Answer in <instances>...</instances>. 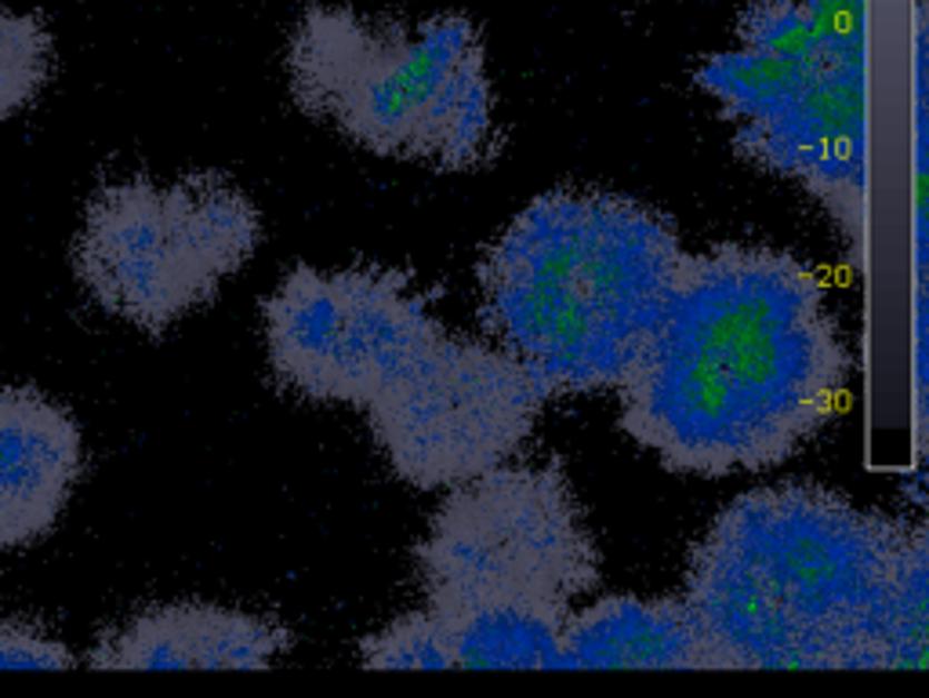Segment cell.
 <instances>
[{
    "label": "cell",
    "mask_w": 929,
    "mask_h": 698,
    "mask_svg": "<svg viewBox=\"0 0 929 698\" xmlns=\"http://www.w3.org/2000/svg\"><path fill=\"white\" fill-rule=\"evenodd\" d=\"M821 62L824 59H784V55H767L738 45L730 51L709 55L693 77H698V88L719 106V114L733 128H741L792 106V99ZM850 62H868V59H850Z\"/></svg>",
    "instance_id": "14"
},
{
    "label": "cell",
    "mask_w": 929,
    "mask_h": 698,
    "mask_svg": "<svg viewBox=\"0 0 929 698\" xmlns=\"http://www.w3.org/2000/svg\"><path fill=\"white\" fill-rule=\"evenodd\" d=\"M560 669H719V659L683 597L617 593L571 608Z\"/></svg>",
    "instance_id": "12"
},
{
    "label": "cell",
    "mask_w": 929,
    "mask_h": 698,
    "mask_svg": "<svg viewBox=\"0 0 929 698\" xmlns=\"http://www.w3.org/2000/svg\"><path fill=\"white\" fill-rule=\"evenodd\" d=\"M258 244L261 212L226 175H131L88 197L69 258L95 306L164 335L211 303Z\"/></svg>",
    "instance_id": "5"
},
{
    "label": "cell",
    "mask_w": 929,
    "mask_h": 698,
    "mask_svg": "<svg viewBox=\"0 0 929 698\" xmlns=\"http://www.w3.org/2000/svg\"><path fill=\"white\" fill-rule=\"evenodd\" d=\"M545 404L548 393L512 353L443 332L364 412L399 481L451 491L516 455Z\"/></svg>",
    "instance_id": "8"
},
{
    "label": "cell",
    "mask_w": 929,
    "mask_h": 698,
    "mask_svg": "<svg viewBox=\"0 0 929 698\" xmlns=\"http://www.w3.org/2000/svg\"><path fill=\"white\" fill-rule=\"evenodd\" d=\"M287 88L305 117L389 160L468 171L497 149L487 48L457 11L407 26L309 8L287 45Z\"/></svg>",
    "instance_id": "4"
},
{
    "label": "cell",
    "mask_w": 929,
    "mask_h": 698,
    "mask_svg": "<svg viewBox=\"0 0 929 698\" xmlns=\"http://www.w3.org/2000/svg\"><path fill=\"white\" fill-rule=\"evenodd\" d=\"M295 648L284 622L244 608L175 600L109 626L88 669H269Z\"/></svg>",
    "instance_id": "11"
},
{
    "label": "cell",
    "mask_w": 929,
    "mask_h": 698,
    "mask_svg": "<svg viewBox=\"0 0 929 698\" xmlns=\"http://www.w3.org/2000/svg\"><path fill=\"white\" fill-rule=\"evenodd\" d=\"M738 45L784 59H831L821 51L802 0H752L738 19Z\"/></svg>",
    "instance_id": "17"
},
{
    "label": "cell",
    "mask_w": 929,
    "mask_h": 698,
    "mask_svg": "<svg viewBox=\"0 0 929 698\" xmlns=\"http://www.w3.org/2000/svg\"><path fill=\"white\" fill-rule=\"evenodd\" d=\"M261 335L280 386L313 404L367 407L433 346L443 324L404 269L302 263L261 306Z\"/></svg>",
    "instance_id": "7"
},
{
    "label": "cell",
    "mask_w": 929,
    "mask_h": 698,
    "mask_svg": "<svg viewBox=\"0 0 929 698\" xmlns=\"http://www.w3.org/2000/svg\"><path fill=\"white\" fill-rule=\"evenodd\" d=\"M356 662L364 669H454V651L439 615L418 608L359 640Z\"/></svg>",
    "instance_id": "16"
},
{
    "label": "cell",
    "mask_w": 929,
    "mask_h": 698,
    "mask_svg": "<svg viewBox=\"0 0 929 698\" xmlns=\"http://www.w3.org/2000/svg\"><path fill=\"white\" fill-rule=\"evenodd\" d=\"M853 361L821 273L767 244L683 255L617 426L690 476L784 465L842 412Z\"/></svg>",
    "instance_id": "1"
},
{
    "label": "cell",
    "mask_w": 929,
    "mask_h": 698,
    "mask_svg": "<svg viewBox=\"0 0 929 698\" xmlns=\"http://www.w3.org/2000/svg\"><path fill=\"white\" fill-rule=\"evenodd\" d=\"M425 608H574L603 579L600 545L560 462H502L457 484L414 553Z\"/></svg>",
    "instance_id": "6"
},
{
    "label": "cell",
    "mask_w": 929,
    "mask_h": 698,
    "mask_svg": "<svg viewBox=\"0 0 929 698\" xmlns=\"http://www.w3.org/2000/svg\"><path fill=\"white\" fill-rule=\"evenodd\" d=\"M55 70V37L33 11L0 0V125L30 109Z\"/></svg>",
    "instance_id": "15"
},
{
    "label": "cell",
    "mask_w": 929,
    "mask_h": 698,
    "mask_svg": "<svg viewBox=\"0 0 929 698\" xmlns=\"http://www.w3.org/2000/svg\"><path fill=\"white\" fill-rule=\"evenodd\" d=\"M810 11L817 45L831 59H868L864 0H802Z\"/></svg>",
    "instance_id": "18"
},
{
    "label": "cell",
    "mask_w": 929,
    "mask_h": 698,
    "mask_svg": "<svg viewBox=\"0 0 929 698\" xmlns=\"http://www.w3.org/2000/svg\"><path fill=\"white\" fill-rule=\"evenodd\" d=\"M80 659L48 629L22 619H0V669H77Z\"/></svg>",
    "instance_id": "19"
},
{
    "label": "cell",
    "mask_w": 929,
    "mask_h": 698,
    "mask_svg": "<svg viewBox=\"0 0 929 698\" xmlns=\"http://www.w3.org/2000/svg\"><path fill=\"white\" fill-rule=\"evenodd\" d=\"M733 146L755 168L799 183L821 200L846 237L861 244L868 194V62L824 59L792 106L733 128Z\"/></svg>",
    "instance_id": "9"
},
{
    "label": "cell",
    "mask_w": 929,
    "mask_h": 698,
    "mask_svg": "<svg viewBox=\"0 0 929 698\" xmlns=\"http://www.w3.org/2000/svg\"><path fill=\"white\" fill-rule=\"evenodd\" d=\"M926 557L919 524L784 481L715 513L683 600L719 669H926Z\"/></svg>",
    "instance_id": "2"
},
{
    "label": "cell",
    "mask_w": 929,
    "mask_h": 698,
    "mask_svg": "<svg viewBox=\"0 0 929 698\" xmlns=\"http://www.w3.org/2000/svg\"><path fill=\"white\" fill-rule=\"evenodd\" d=\"M664 212L614 189H548L483 255L480 321L541 390H617L640 361L683 263Z\"/></svg>",
    "instance_id": "3"
},
{
    "label": "cell",
    "mask_w": 929,
    "mask_h": 698,
    "mask_svg": "<svg viewBox=\"0 0 929 698\" xmlns=\"http://www.w3.org/2000/svg\"><path fill=\"white\" fill-rule=\"evenodd\" d=\"M571 608L480 604L439 615L454 669H560V637Z\"/></svg>",
    "instance_id": "13"
},
{
    "label": "cell",
    "mask_w": 929,
    "mask_h": 698,
    "mask_svg": "<svg viewBox=\"0 0 929 698\" xmlns=\"http://www.w3.org/2000/svg\"><path fill=\"white\" fill-rule=\"evenodd\" d=\"M80 473V422L37 386L0 382V553L51 535Z\"/></svg>",
    "instance_id": "10"
}]
</instances>
